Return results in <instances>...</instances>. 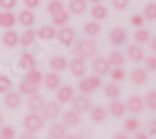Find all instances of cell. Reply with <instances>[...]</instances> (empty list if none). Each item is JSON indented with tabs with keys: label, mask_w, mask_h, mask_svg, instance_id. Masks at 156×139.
Listing matches in <instances>:
<instances>
[{
	"label": "cell",
	"mask_w": 156,
	"mask_h": 139,
	"mask_svg": "<svg viewBox=\"0 0 156 139\" xmlns=\"http://www.w3.org/2000/svg\"><path fill=\"white\" fill-rule=\"evenodd\" d=\"M98 52V47H96V42L95 40L90 39V37H85V39H80L77 40L74 45V48L71 54L81 60H89L96 56Z\"/></svg>",
	"instance_id": "obj_1"
},
{
	"label": "cell",
	"mask_w": 156,
	"mask_h": 139,
	"mask_svg": "<svg viewBox=\"0 0 156 139\" xmlns=\"http://www.w3.org/2000/svg\"><path fill=\"white\" fill-rule=\"evenodd\" d=\"M101 86H102V81L99 76L90 74L87 77L79 80V82H77V90L84 96H90V94L95 93L96 90H99Z\"/></svg>",
	"instance_id": "obj_2"
},
{
	"label": "cell",
	"mask_w": 156,
	"mask_h": 139,
	"mask_svg": "<svg viewBox=\"0 0 156 139\" xmlns=\"http://www.w3.org/2000/svg\"><path fill=\"white\" fill-rule=\"evenodd\" d=\"M23 128L25 132H30V133H39L45 125V121L41 117L40 113H28L27 116H24L23 122H21Z\"/></svg>",
	"instance_id": "obj_3"
},
{
	"label": "cell",
	"mask_w": 156,
	"mask_h": 139,
	"mask_svg": "<svg viewBox=\"0 0 156 139\" xmlns=\"http://www.w3.org/2000/svg\"><path fill=\"white\" fill-rule=\"evenodd\" d=\"M93 103L91 99H90L87 96L84 94H77L74 96L73 101H71V108L74 111H76L80 114H84V113H89V111L91 109Z\"/></svg>",
	"instance_id": "obj_4"
},
{
	"label": "cell",
	"mask_w": 156,
	"mask_h": 139,
	"mask_svg": "<svg viewBox=\"0 0 156 139\" xmlns=\"http://www.w3.org/2000/svg\"><path fill=\"white\" fill-rule=\"evenodd\" d=\"M126 109L127 112H130L131 114H141L146 108H145V103H144V98L139 94H133L126 99Z\"/></svg>",
	"instance_id": "obj_5"
},
{
	"label": "cell",
	"mask_w": 156,
	"mask_h": 139,
	"mask_svg": "<svg viewBox=\"0 0 156 139\" xmlns=\"http://www.w3.org/2000/svg\"><path fill=\"white\" fill-rule=\"evenodd\" d=\"M61 113V104H59L56 101H49L45 102V106L41 111V117L44 121H54L56 119Z\"/></svg>",
	"instance_id": "obj_6"
},
{
	"label": "cell",
	"mask_w": 156,
	"mask_h": 139,
	"mask_svg": "<svg viewBox=\"0 0 156 139\" xmlns=\"http://www.w3.org/2000/svg\"><path fill=\"white\" fill-rule=\"evenodd\" d=\"M75 96V90L70 84L60 86L56 90V102L59 104H68L70 103Z\"/></svg>",
	"instance_id": "obj_7"
},
{
	"label": "cell",
	"mask_w": 156,
	"mask_h": 139,
	"mask_svg": "<svg viewBox=\"0 0 156 139\" xmlns=\"http://www.w3.org/2000/svg\"><path fill=\"white\" fill-rule=\"evenodd\" d=\"M62 123L68 128H76L81 124V114L74 111L73 108L64 111L62 113Z\"/></svg>",
	"instance_id": "obj_8"
},
{
	"label": "cell",
	"mask_w": 156,
	"mask_h": 139,
	"mask_svg": "<svg viewBox=\"0 0 156 139\" xmlns=\"http://www.w3.org/2000/svg\"><path fill=\"white\" fill-rule=\"evenodd\" d=\"M91 68L94 71V73L96 76H105L108 73H110L111 71V65L108 61V58L105 57H95L93 64H91Z\"/></svg>",
	"instance_id": "obj_9"
},
{
	"label": "cell",
	"mask_w": 156,
	"mask_h": 139,
	"mask_svg": "<svg viewBox=\"0 0 156 139\" xmlns=\"http://www.w3.org/2000/svg\"><path fill=\"white\" fill-rule=\"evenodd\" d=\"M48 135L50 139H64L68 135V127L62 122H53L49 125Z\"/></svg>",
	"instance_id": "obj_10"
},
{
	"label": "cell",
	"mask_w": 156,
	"mask_h": 139,
	"mask_svg": "<svg viewBox=\"0 0 156 139\" xmlns=\"http://www.w3.org/2000/svg\"><path fill=\"white\" fill-rule=\"evenodd\" d=\"M126 57L134 64H141L145 60V52L139 45L131 44L126 47Z\"/></svg>",
	"instance_id": "obj_11"
},
{
	"label": "cell",
	"mask_w": 156,
	"mask_h": 139,
	"mask_svg": "<svg viewBox=\"0 0 156 139\" xmlns=\"http://www.w3.org/2000/svg\"><path fill=\"white\" fill-rule=\"evenodd\" d=\"M109 40L112 46H121L127 41V31L124 28H114L109 34Z\"/></svg>",
	"instance_id": "obj_12"
},
{
	"label": "cell",
	"mask_w": 156,
	"mask_h": 139,
	"mask_svg": "<svg viewBox=\"0 0 156 139\" xmlns=\"http://www.w3.org/2000/svg\"><path fill=\"white\" fill-rule=\"evenodd\" d=\"M108 113H110V116H112L114 118H122L126 113H127V109H126V106L122 101L120 99H112L110 101V103L108 106Z\"/></svg>",
	"instance_id": "obj_13"
},
{
	"label": "cell",
	"mask_w": 156,
	"mask_h": 139,
	"mask_svg": "<svg viewBox=\"0 0 156 139\" xmlns=\"http://www.w3.org/2000/svg\"><path fill=\"white\" fill-rule=\"evenodd\" d=\"M75 36H76L75 30L70 26H62L56 32V37H58L59 42L64 46H70L75 40Z\"/></svg>",
	"instance_id": "obj_14"
},
{
	"label": "cell",
	"mask_w": 156,
	"mask_h": 139,
	"mask_svg": "<svg viewBox=\"0 0 156 139\" xmlns=\"http://www.w3.org/2000/svg\"><path fill=\"white\" fill-rule=\"evenodd\" d=\"M89 114H90V119H91L93 123L101 124L108 118V108H105L101 104L94 106V107H91V109L89 111Z\"/></svg>",
	"instance_id": "obj_15"
},
{
	"label": "cell",
	"mask_w": 156,
	"mask_h": 139,
	"mask_svg": "<svg viewBox=\"0 0 156 139\" xmlns=\"http://www.w3.org/2000/svg\"><path fill=\"white\" fill-rule=\"evenodd\" d=\"M4 104L6 108L11 109V111H16L21 107L23 104V98H21V94L19 92H14L11 91L9 93H6L4 96Z\"/></svg>",
	"instance_id": "obj_16"
},
{
	"label": "cell",
	"mask_w": 156,
	"mask_h": 139,
	"mask_svg": "<svg viewBox=\"0 0 156 139\" xmlns=\"http://www.w3.org/2000/svg\"><path fill=\"white\" fill-rule=\"evenodd\" d=\"M44 106H45V99L39 93L30 96L27 101V107L30 113H41Z\"/></svg>",
	"instance_id": "obj_17"
},
{
	"label": "cell",
	"mask_w": 156,
	"mask_h": 139,
	"mask_svg": "<svg viewBox=\"0 0 156 139\" xmlns=\"http://www.w3.org/2000/svg\"><path fill=\"white\" fill-rule=\"evenodd\" d=\"M149 80V73L144 67H136L130 73V81L135 86H144Z\"/></svg>",
	"instance_id": "obj_18"
},
{
	"label": "cell",
	"mask_w": 156,
	"mask_h": 139,
	"mask_svg": "<svg viewBox=\"0 0 156 139\" xmlns=\"http://www.w3.org/2000/svg\"><path fill=\"white\" fill-rule=\"evenodd\" d=\"M44 86L49 91H56L58 88L61 86V77L54 71H50L44 76Z\"/></svg>",
	"instance_id": "obj_19"
},
{
	"label": "cell",
	"mask_w": 156,
	"mask_h": 139,
	"mask_svg": "<svg viewBox=\"0 0 156 139\" xmlns=\"http://www.w3.org/2000/svg\"><path fill=\"white\" fill-rule=\"evenodd\" d=\"M69 70L70 73L75 77H83L86 72V62L85 60L74 57L70 62H69Z\"/></svg>",
	"instance_id": "obj_20"
},
{
	"label": "cell",
	"mask_w": 156,
	"mask_h": 139,
	"mask_svg": "<svg viewBox=\"0 0 156 139\" xmlns=\"http://www.w3.org/2000/svg\"><path fill=\"white\" fill-rule=\"evenodd\" d=\"M49 67L53 70L54 72H61V71H65L69 67V61H68V58L65 56L56 55V56H53L50 58Z\"/></svg>",
	"instance_id": "obj_21"
},
{
	"label": "cell",
	"mask_w": 156,
	"mask_h": 139,
	"mask_svg": "<svg viewBox=\"0 0 156 139\" xmlns=\"http://www.w3.org/2000/svg\"><path fill=\"white\" fill-rule=\"evenodd\" d=\"M35 65H36V57L30 52H24L19 58L20 68L24 70V71H27V72L29 70L35 68Z\"/></svg>",
	"instance_id": "obj_22"
},
{
	"label": "cell",
	"mask_w": 156,
	"mask_h": 139,
	"mask_svg": "<svg viewBox=\"0 0 156 139\" xmlns=\"http://www.w3.org/2000/svg\"><path fill=\"white\" fill-rule=\"evenodd\" d=\"M18 88H19V93L21 96H33V94H36L39 92V86L37 84H33V83H29L28 81L25 80H21L18 84Z\"/></svg>",
	"instance_id": "obj_23"
},
{
	"label": "cell",
	"mask_w": 156,
	"mask_h": 139,
	"mask_svg": "<svg viewBox=\"0 0 156 139\" xmlns=\"http://www.w3.org/2000/svg\"><path fill=\"white\" fill-rule=\"evenodd\" d=\"M140 121L136 117H127L124 123H122V129L126 134H134L137 133V131L140 129Z\"/></svg>",
	"instance_id": "obj_24"
},
{
	"label": "cell",
	"mask_w": 156,
	"mask_h": 139,
	"mask_svg": "<svg viewBox=\"0 0 156 139\" xmlns=\"http://www.w3.org/2000/svg\"><path fill=\"white\" fill-rule=\"evenodd\" d=\"M108 61L114 67H122L126 64V57L121 51H119V50H114V51H111L109 54Z\"/></svg>",
	"instance_id": "obj_25"
},
{
	"label": "cell",
	"mask_w": 156,
	"mask_h": 139,
	"mask_svg": "<svg viewBox=\"0 0 156 139\" xmlns=\"http://www.w3.org/2000/svg\"><path fill=\"white\" fill-rule=\"evenodd\" d=\"M56 32L58 31H56L55 26H53V25H45V26L39 29L37 36L44 41H51L56 37Z\"/></svg>",
	"instance_id": "obj_26"
},
{
	"label": "cell",
	"mask_w": 156,
	"mask_h": 139,
	"mask_svg": "<svg viewBox=\"0 0 156 139\" xmlns=\"http://www.w3.org/2000/svg\"><path fill=\"white\" fill-rule=\"evenodd\" d=\"M104 94L109 99H118L120 93H121V88L119 87V84H116L115 82H110L104 86Z\"/></svg>",
	"instance_id": "obj_27"
},
{
	"label": "cell",
	"mask_w": 156,
	"mask_h": 139,
	"mask_svg": "<svg viewBox=\"0 0 156 139\" xmlns=\"http://www.w3.org/2000/svg\"><path fill=\"white\" fill-rule=\"evenodd\" d=\"M2 40H3V44L6 46V47H15L19 42H20V39H19V35L14 31V30H8L3 34L2 36Z\"/></svg>",
	"instance_id": "obj_28"
},
{
	"label": "cell",
	"mask_w": 156,
	"mask_h": 139,
	"mask_svg": "<svg viewBox=\"0 0 156 139\" xmlns=\"http://www.w3.org/2000/svg\"><path fill=\"white\" fill-rule=\"evenodd\" d=\"M87 9L86 0H70L69 3V11L74 15H81Z\"/></svg>",
	"instance_id": "obj_29"
},
{
	"label": "cell",
	"mask_w": 156,
	"mask_h": 139,
	"mask_svg": "<svg viewBox=\"0 0 156 139\" xmlns=\"http://www.w3.org/2000/svg\"><path fill=\"white\" fill-rule=\"evenodd\" d=\"M18 21L23 25V26H27V28L33 26L34 22H35V15H34V12L30 9L20 11V14L18 15Z\"/></svg>",
	"instance_id": "obj_30"
},
{
	"label": "cell",
	"mask_w": 156,
	"mask_h": 139,
	"mask_svg": "<svg viewBox=\"0 0 156 139\" xmlns=\"http://www.w3.org/2000/svg\"><path fill=\"white\" fill-rule=\"evenodd\" d=\"M101 31V26L99 21H87L84 24L83 26V32L87 36V37H95L96 35H99Z\"/></svg>",
	"instance_id": "obj_31"
},
{
	"label": "cell",
	"mask_w": 156,
	"mask_h": 139,
	"mask_svg": "<svg viewBox=\"0 0 156 139\" xmlns=\"http://www.w3.org/2000/svg\"><path fill=\"white\" fill-rule=\"evenodd\" d=\"M25 81H28L29 83H33V84H40L44 80V74L40 70L37 68H33V70H29L27 73H25Z\"/></svg>",
	"instance_id": "obj_32"
},
{
	"label": "cell",
	"mask_w": 156,
	"mask_h": 139,
	"mask_svg": "<svg viewBox=\"0 0 156 139\" xmlns=\"http://www.w3.org/2000/svg\"><path fill=\"white\" fill-rule=\"evenodd\" d=\"M90 14H91V16L95 21H101V20H105L108 18V9L104 5L96 4V5L93 6Z\"/></svg>",
	"instance_id": "obj_33"
},
{
	"label": "cell",
	"mask_w": 156,
	"mask_h": 139,
	"mask_svg": "<svg viewBox=\"0 0 156 139\" xmlns=\"http://www.w3.org/2000/svg\"><path fill=\"white\" fill-rule=\"evenodd\" d=\"M46 10L50 14V16H55V15L60 14L61 11H64L65 8H64V4L61 0H50L46 4Z\"/></svg>",
	"instance_id": "obj_34"
},
{
	"label": "cell",
	"mask_w": 156,
	"mask_h": 139,
	"mask_svg": "<svg viewBox=\"0 0 156 139\" xmlns=\"http://www.w3.org/2000/svg\"><path fill=\"white\" fill-rule=\"evenodd\" d=\"M36 36H37V32L33 29L30 30H27L20 37V44L23 47H29L31 46L34 42H35V39H36Z\"/></svg>",
	"instance_id": "obj_35"
},
{
	"label": "cell",
	"mask_w": 156,
	"mask_h": 139,
	"mask_svg": "<svg viewBox=\"0 0 156 139\" xmlns=\"http://www.w3.org/2000/svg\"><path fill=\"white\" fill-rule=\"evenodd\" d=\"M145 108L152 113H156V90L149 91L144 97Z\"/></svg>",
	"instance_id": "obj_36"
},
{
	"label": "cell",
	"mask_w": 156,
	"mask_h": 139,
	"mask_svg": "<svg viewBox=\"0 0 156 139\" xmlns=\"http://www.w3.org/2000/svg\"><path fill=\"white\" fill-rule=\"evenodd\" d=\"M134 39L136 45H142V44H147L151 39V34L147 29H139L135 35H134Z\"/></svg>",
	"instance_id": "obj_37"
},
{
	"label": "cell",
	"mask_w": 156,
	"mask_h": 139,
	"mask_svg": "<svg viewBox=\"0 0 156 139\" xmlns=\"http://www.w3.org/2000/svg\"><path fill=\"white\" fill-rule=\"evenodd\" d=\"M70 20V15L66 10L61 11L60 14L55 15V16H51V22H53V26H65V24H68V21Z\"/></svg>",
	"instance_id": "obj_38"
},
{
	"label": "cell",
	"mask_w": 156,
	"mask_h": 139,
	"mask_svg": "<svg viewBox=\"0 0 156 139\" xmlns=\"http://www.w3.org/2000/svg\"><path fill=\"white\" fill-rule=\"evenodd\" d=\"M144 16L145 20H149V21H156V3L155 2H151V3H147L145 6H144Z\"/></svg>",
	"instance_id": "obj_39"
},
{
	"label": "cell",
	"mask_w": 156,
	"mask_h": 139,
	"mask_svg": "<svg viewBox=\"0 0 156 139\" xmlns=\"http://www.w3.org/2000/svg\"><path fill=\"white\" fill-rule=\"evenodd\" d=\"M18 132L11 125H2L0 127V138L2 139H16Z\"/></svg>",
	"instance_id": "obj_40"
},
{
	"label": "cell",
	"mask_w": 156,
	"mask_h": 139,
	"mask_svg": "<svg viewBox=\"0 0 156 139\" xmlns=\"http://www.w3.org/2000/svg\"><path fill=\"white\" fill-rule=\"evenodd\" d=\"M12 90V82L8 76L0 74V94L5 96L6 93L11 92Z\"/></svg>",
	"instance_id": "obj_41"
},
{
	"label": "cell",
	"mask_w": 156,
	"mask_h": 139,
	"mask_svg": "<svg viewBox=\"0 0 156 139\" xmlns=\"http://www.w3.org/2000/svg\"><path fill=\"white\" fill-rule=\"evenodd\" d=\"M18 21V18L14 12L11 11H5L4 12V18H3V25L2 26L5 28V29H11L14 25L16 24Z\"/></svg>",
	"instance_id": "obj_42"
},
{
	"label": "cell",
	"mask_w": 156,
	"mask_h": 139,
	"mask_svg": "<svg viewBox=\"0 0 156 139\" xmlns=\"http://www.w3.org/2000/svg\"><path fill=\"white\" fill-rule=\"evenodd\" d=\"M110 77H111L112 82H115V83L116 82H121L126 77V72L121 67H115L114 70L110 71Z\"/></svg>",
	"instance_id": "obj_43"
},
{
	"label": "cell",
	"mask_w": 156,
	"mask_h": 139,
	"mask_svg": "<svg viewBox=\"0 0 156 139\" xmlns=\"http://www.w3.org/2000/svg\"><path fill=\"white\" fill-rule=\"evenodd\" d=\"M145 18L142 16L141 14H134L131 18H130V24H131V26L134 28H142L144 26V24H145Z\"/></svg>",
	"instance_id": "obj_44"
},
{
	"label": "cell",
	"mask_w": 156,
	"mask_h": 139,
	"mask_svg": "<svg viewBox=\"0 0 156 139\" xmlns=\"http://www.w3.org/2000/svg\"><path fill=\"white\" fill-rule=\"evenodd\" d=\"M145 67H146V71H150V72H156V56L154 55H150L147 57H145Z\"/></svg>",
	"instance_id": "obj_45"
},
{
	"label": "cell",
	"mask_w": 156,
	"mask_h": 139,
	"mask_svg": "<svg viewBox=\"0 0 156 139\" xmlns=\"http://www.w3.org/2000/svg\"><path fill=\"white\" fill-rule=\"evenodd\" d=\"M111 4L116 10H125L130 4V0H111Z\"/></svg>",
	"instance_id": "obj_46"
},
{
	"label": "cell",
	"mask_w": 156,
	"mask_h": 139,
	"mask_svg": "<svg viewBox=\"0 0 156 139\" xmlns=\"http://www.w3.org/2000/svg\"><path fill=\"white\" fill-rule=\"evenodd\" d=\"M16 6V0H0V8L9 11Z\"/></svg>",
	"instance_id": "obj_47"
},
{
	"label": "cell",
	"mask_w": 156,
	"mask_h": 139,
	"mask_svg": "<svg viewBox=\"0 0 156 139\" xmlns=\"http://www.w3.org/2000/svg\"><path fill=\"white\" fill-rule=\"evenodd\" d=\"M23 3L28 9H36L40 5V0H23Z\"/></svg>",
	"instance_id": "obj_48"
},
{
	"label": "cell",
	"mask_w": 156,
	"mask_h": 139,
	"mask_svg": "<svg viewBox=\"0 0 156 139\" xmlns=\"http://www.w3.org/2000/svg\"><path fill=\"white\" fill-rule=\"evenodd\" d=\"M19 139H37L36 134L35 133H30V132H23L20 135H19Z\"/></svg>",
	"instance_id": "obj_49"
},
{
	"label": "cell",
	"mask_w": 156,
	"mask_h": 139,
	"mask_svg": "<svg viewBox=\"0 0 156 139\" xmlns=\"http://www.w3.org/2000/svg\"><path fill=\"white\" fill-rule=\"evenodd\" d=\"M149 134L156 137V118H154L149 124Z\"/></svg>",
	"instance_id": "obj_50"
},
{
	"label": "cell",
	"mask_w": 156,
	"mask_h": 139,
	"mask_svg": "<svg viewBox=\"0 0 156 139\" xmlns=\"http://www.w3.org/2000/svg\"><path fill=\"white\" fill-rule=\"evenodd\" d=\"M112 139H130V137L125 132H116L112 135Z\"/></svg>",
	"instance_id": "obj_51"
},
{
	"label": "cell",
	"mask_w": 156,
	"mask_h": 139,
	"mask_svg": "<svg viewBox=\"0 0 156 139\" xmlns=\"http://www.w3.org/2000/svg\"><path fill=\"white\" fill-rule=\"evenodd\" d=\"M150 50L152 52H156V35L150 39Z\"/></svg>",
	"instance_id": "obj_52"
},
{
	"label": "cell",
	"mask_w": 156,
	"mask_h": 139,
	"mask_svg": "<svg viewBox=\"0 0 156 139\" xmlns=\"http://www.w3.org/2000/svg\"><path fill=\"white\" fill-rule=\"evenodd\" d=\"M64 139H86L83 134H69V135H66Z\"/></svg>",
	"instance_id": "obj_53"
},
{
	"label": "cell",
	"mask_w": 156,
	"mask_h": 139,
	"mask_svg": "<svg viewBox=\"0 0 156 139\" xmlns=\"http://www.w3.org/2000/svg\"><path fill=\"white\" fill-rule=\"evenodd\" d=\"M134 139H149V135L146 133H144V132H140V133H136L135 134Z\"/></svg>",
	"instance_id": "obj_54"
},
{
	"label": "cell",
	"mask_w": 156,
	"mask_h": 139,
	"mask_svg": "<svg viewBox=\"0 0 156 139\" xmlns=\"http://www.w3.org/2000/svg\"><path fill=\"white\" fill-rule=\"evenodd\" d=\"M3 18H4V12L0 11V26L3 25Z\"/></svg>",
	"instance_id": "obj_55"
},
{
	"label": "cell",
	"mask_w": 156,
	"mask_h": 139,
	"mask_svg": "<svg viewBox=\"0 0 156 139\" xmlns=\"http://www.w3.org/2000/svg\"><path fill=\"white\" fill-rule=\"evenodd\" d=\"M86 2H90V3H93V4L96 5V4H99V3L101 2V0H86Z\"/></svg>",
	"instance_id": "obj_56"
},
{
	"label": "cell",
	"mask_w": 156,
	"mask_h": 139,
	"mask_svg": "<svg viewBox=\"0 0 156 139\" xmlns=\"http://www.w3.org/2000/svg\"><path fill=\"white\" fill-rule=\"evenodd\" d=\"M3 121H4L3 114H2V113H0V127H2V124H3Z\"/></svg>",
	"instance_id": "obj_57"
},
{
	"label": "cell",
	"mask_w": 156,
	"mask_h": 139,
	"mask_svg": "<svg viewBox=\"0 0 156 139\" xmlns=\"http://www.w3.org/2000/svg\"><path fill=\"white\" fill-rule=\"evenodd\" d=\"M46 139H50V138H46Z\"/></svg>",
	"instance_id": "obj_58"
},
{
	"label": "cell",
	"mask_w": 156,
	"mask_h": 139,
	"mask_svg": "<svg viewBox=\"0 0 156 139\" xmlns=\"http://www.w3.org/2000/svg\"><path fill=\"white\" fill-rule=\"evenodd\" d=\"M0 139H2V138H0Z\"/></svg>",
	"instance_id": "obj_59"
}]
</instances>
